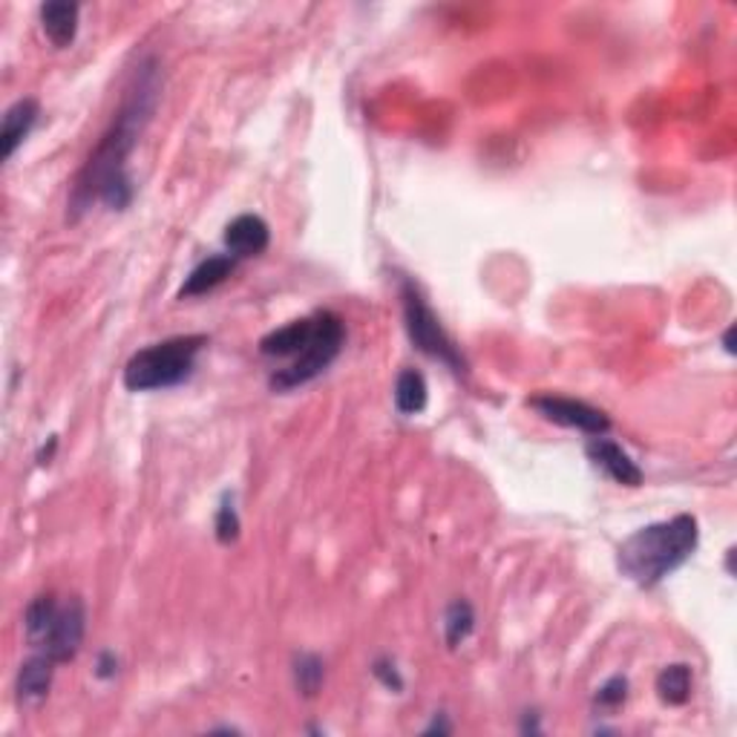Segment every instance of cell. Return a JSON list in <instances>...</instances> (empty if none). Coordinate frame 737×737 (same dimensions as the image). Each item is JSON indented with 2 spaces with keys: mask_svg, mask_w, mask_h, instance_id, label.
<instances>
[{
  "mask_svg": "<svg viewBox=\"0 0 737 737\" xmlns=\"http://www.w3.org/2000/svg\"><path fill=\"white\" fill-rule=\"evenodd\" d=\"M626 701H628V680L622 677V674H613L611 680H605L602 686L597 688V697H594V703H597L599 708H605V712L620 708Z\"/></svg>",
  "mask_w": 737,
  "mask_h": 737,
  "instance_id": "cell-21",
  "label": "cell"
},
{
  "mask_svg": "<svg viewBox=\"0 0 737 737\" xmlns=\"http://www.w3.org/2000/svg\"><path fill=\"white\" fill-rule=\"evenodd\" d=\"M118 674V656L113 651H102L96 660V677L98 680H113Z\"/></svg>",
  "mask_w": 737,
  "mask_h": 737,
  "instance_id": "cell-23",
  "label": "cell"
},
{
  "mask_svg": "<svg viewBox=\"0 0 737 737\" xmlns=\"http://www.w3.org/2000/svg\"><path fill=\"white\" fill-rule=\"evenodd\" d=\"M291 674H295V686L302 697H318L325 680V665L318 654H297Z\"/></svg>",
  "mask_w": 737,
  "mask_h": 737,
  "instance_id": "cell-19",
  "label": "cell"
},
{
  "mask_svg": "<svg viewBox=\"0 0 737 737\" xmlns=\"http://www.w3.org/2000/svg\"><path fill=\"white\" fill-rule=\"evenodd\" d=\"M84 631H87V611H84V602L78 597L61 602V611L52 622L50 634L44 637V642L38 645L35 651L46 654L55 663H70L75 660L78 649L84 642Z\"/></svg>",
  "mask_w": 737,
  "mask_h": 737,
  "instance_id": "cell-7",
  "label": "cell"
},
{
  "mask_svg": "<svg viewBox=\"0 0 737 737\" xmlns=\"http://www.w3.org/2000/svg\"><path fill=\"white\" fill-rule=\"evenodd\" d=\"M320 311L311 318H300L286 323L282 329H274L271 334L259 340V352L266 357H300L311 346V340L318 334Z\"/></svg>",
  "mask_w": 737,
  "mask_h": 737,
  "instance_id": "cell-10",
  "label": "cell"
},
{
  "mask_svg": "<svg viewBox=\"0 0 737 737\" xmlns=\"http://www.w3.org/2000/svg\"><path fill=\"white\" fill-rule=\"evenodd\" d=\"M372 674H375V677L381 680L386 688H389V692H400V688H404V677H400L398 665L392 663L389 656H381V660H375V663H372Z\"/></svg>",
  "mask_w": 737,
  "mask_h": 737,
  "instance_id": "cell-22",
  "label": "cell"
},
{
  "mask_svg": "<svg viewBox=\"0 0 737 737\" xmlns=\"http://www.w3.org/2000/svg\"><path fill=\"white\" fill-rule=\"evenodd\" d=\"M268 245H271V228L257 214H239L225 228V248L236 259L259 257V254L268 252Z\"/></svg>",
  "mask_w": 737,
  "mask_h": 737,
  "instance_id": "cell-9",
  "label": "cell"
},
{
  "mask_svg": "<svg viewBox=\"0 0 737 737\" xmlns=\"http://www.w3.org/2000/svg\"><path fill=\"white\" fill-rule=\"evenodd\" d=\"M531 406L542 418L551 420V424L576 429V432H583V436H605V432L611 429V418H608L602 409H597V406L585 404V400L559 398V395H538V398L531 400Z\"/></svg>",
  "mask_w": 737,
  "mask_h": 737,
  "instance_id": "cell-6",
  "label": "cell"
},
{
  "mask_svg": "<svg viewBox=\"0 0 737 737\" xmlns=\"http://www.w3.org/2000/svg\"><path fill=\"white\" fill-rule=\"evenodd\" d=\"M731 338H735V329H729V332L723 334V346H726V352H735V346H731Z\"/></svg>",
  "mask_w": 737,
  "mask_h": 737,
  "instance_id": "cell-26",
  "label": "cell"
},
{
  "mask_svg": "<svg viewBox=\"0 0 737 737\" xmlns=\"http://www.w3.org/2000/svg\"><path fill=\"white\" fill-rule=\"evenodd\" d=\"M61 602L52 594H41V597L32 599L26 605V613H23V631H26V640H30L32 649H38L44 637L50 634L52 622L58 617Z\"/></svg>",
  "mask_w": 737,
  "mask_h": 737,
  "instance_id": "cell-15",
  "label": "cell"
},
{
  "mask_svg": "<svg viewBox=\"0 0 737 737\" xmlns=\"http://www.w3.org/2000/svg\"><path fill=\"white\" fill-rule=\"evenodd\" d=\"M400 300H404L406 334L413 340V346L427 354V357H432V361L452 368L456 375H467L464 354L458 352L450 334L444 332L441 320L436 318V311L429 309V302L424 300L418 286L413 280H406V277H400Z\"/></svg>",
  "mask_w": 737,
  "mask_h": 737,
  "instance_id": "cell-4",
  "label": "cell"
},
{
  "mask_svg": "<svg viewBox=\"0 0 737 737\" xmlns=\"http://www.w3.org/2000/svg\"><path fill=\"white\" fill-rule=\"evenodd\" d=\"M236 263H239V259H236L234 254H214V257L202 259L200 266L184 277L182 288H179V297L184 300V297H200L207 295V291H214L216 286H222V282L236 271Z\"/></svg>",
  "mask_w": 737,
  "mask_h": 737,
  "instance_id": "cell-13",
  "label": "cell"
},
{
  "mask_svg": "<svg viewBox=\"0 0 737 737\" xmlns=\"http://www.w3.org/2000/svg\"><path fill=\"white\" fill-rule=\"evenodd\" d=\"M55 660L35 651L30 660H23L15 677V692L21 706H38L46 701V694L52 688V677H55Z\"/></svg>",
  "mask_w": 737,
  "mask_h": 737,
  "instance_id": "cell-11",
  "label": "cell"
},
{
  "mask_svg": "<svg viewBox=\"0 0 737 737\" xmlns=\"http://www.w3.org/2000/svg\"><path fill=\"white\" fill-rule=\"evenodd\" d=\"M78 18H82V7L78 3H67V0H52L41 7V30L50 38L52 44L64 50L78 35Z\"/></svg>",
  "mask_w": 737,
  "mask_h": 737,
  "instance_id": "cell-14",
  "label": "cell"
},
{
  "mask_svg": "<svg viewBox=\"0 0 737 737\" xmlns=\"http://www.w3.org/2000/svg\"><path fill=\"white\" fill-rule=\"evenodd\" d=\"M472 628H476V611H472V605L467 599H456V602L447 605V611H444V640H447L450 649H458L472 634Z\"/></svg>",
  "mask_w": 737,
  "mask_h": 737,
  "instance_id": "cell-18",
  "label": "cell"
},
{
  "mask_svg": "<svg viewBox=\"0 0 737 737\" xmlns=\"http://www.w3.org/2000/svg\"><path fill=\"white\" fill-rule=\"evenodd\" d=\"M205 346V334H182L141 349L127 361L125 386L130 392H153L184 384L196 368V354Z\"/></svg>",
  "mask_w": 737,
  "mask_h": 737,
  "instance_id": "cell-3",
  "label": "cell"
},
{
  "mask_svg": "<svg viewBox=\"0 0 737 737\" xmlns=\"http://www.w3.org/2000/svg\"><path fill=\"white\" fill-rule=\"evenodd\" d=\"M429 386L418 368H404L395 381V406L400 415H420L427 409Z\"/></svg>",
  "mask_w": 737,
  "mask_h": 737,
  "instance_id": "cell-16",
  "label": "cell"
},
{
  "mask_svg": "<svg viewBox=\"0 0 737 737\" xmlns=\"http://www.w3.org/2000/svg\"><path fill=\"white\" fill-rule=\"evenodd\" d=\"M450 729H452L450 723H444V720H438V717H436V720H432V726H429V729L424 731V735H432V731H438V735H447V731H450Z\"/></svg>",
  "mask_w": 737,
  "mask_h": 737,
  "instance_id": "cell-25",
  "label": "cell"
},
{
  "mask_svg": "<svg viewBox=\"0 0 737 737\" xmlns=\"http://www.w3.org/2000/svg\"><path fill=\"white\" fill-rule=\"evenodd\" d=\"M346 343V325L334 311H320L318 334L311 340V346L291 361V366L280 368L271 375V389L291 392L302 384H311L314 377H320L325 368L338 361L340 349Z\"/></svg>",
  "mask_w": 737,
  "mask_h": 737,
  "instance_id": "cell-5",
  "label": "cell"
},
{
  "mask_svg": "<svg viewBox=\"0 0 737 737\" xmlns=\"http://www.w3.org/2000/svg\"><path fill=\"white\" fill-rule=\"evenodd\" d=\"M38 116H41V104L35 98H21L3 113V125H0V150H3V159H12L15 150L21 148L26 136L32 133Z\"/></svg>",
  "mask_w": 737,
  "mask_h": 737,
  "instance_id": "cell-12",
  "label": "cell"
},
{
  "mask_svg": "<svg viewBox=\"0 0 737 737\" xmlns=\"http://www.w3.org/2000/svg\"><path fill=\"white\" fill-rule=\"evenodd\" d=\"M162 96V70L156 58L141 61L125 89L121 107L113 118L110 130L102 136L84 168L73 182L70 211L73 220L89 211L93 202H104L110 211H125L133 202V179L127 173V159L148 130L156 104Z\"/></svg>",
  "mask_w": 737,
  "mask_h": 737,
  "instance_id": "cell-1",
  "label": "cell"
},
{
  "mask_svg": "<svg viewBox=\"0 0 737 737\" xmlns=\"http://www.w3.org/2000/svg\"><path fill=\"white\" fill-rule=\"evenodd\" d=\"M214 531L222 545H231V542H236V536H239V516H236L234 493L222 495L220 510H216L214 519Z\"/></svg>",
  "mask_w": 737,
  "mask_h": 737,
  "instance_id": "cell-20",
  "label": "cell"
},
{
  "mask_svg": "<svg viewBox=\"0 0 737 737\" xmlns=\"http://www.w3.org/2000/svg\"><path fill=\"white\" fill-rule=\"evenodd\" d=\"M697 542H701L697 519L680 513L669 522L649 524V527L631 533L620 545L617 565L640 588H654L680 565L692 559Z\"/></svg>",
  "mask_w": 737,
  "mask_h": 737,
  "instance_id": "cell-2",
  "label": "cell"
},
{
  "mask_svg": "<svg viewBox=\"0 0 737 737\" xmlns=\"http://www.w3.org/2000/svg\"><path fill=\"white\" fill-rule=\"evenodd\" d=\"M55 447H58V436H50V444H44V447L38 450V464H50Z\"/></svg>",
  "mask_w": 737,
  "mask_h": 737,
  "instance_id": "cell-24",
  "label": "cell"
},
{
  "mask_svg": "<svg viewBox=\"0 0 737 737\" xmlns=\"http://www.w3.org/2000/svg\"><path fill=\"white\" fill-rule=\"evenodd\" d=\"M656 694H660V701L669 703V706H683V703L692 697V669L683 663L665 665V669L656 674Z\"/></svg>",
  "mask_w": 737,
  "mask_h": 737,
  "instance_id": "cell-17",
  "label": "cell"
},
{
  "mask_svg": "<svg viewBox=\"0 0 737 737\" xmlns=\"http://www.w3.org/2000/svg\"><path fill=\"white\" fill-rule=\"evenodd\" d=\"M585 452H588V458L594 461V467H599L605 476H611L617 484L626 487L642 484V470L637 467V461L622 450L620 444L611 441V438L594 436L588 444H585Z\"/></svg>",
  "mask_w": 737,
  "mask_h": 737,
  "instance_id": "cell-8",
  "label": "cell"
}]
</instances>
